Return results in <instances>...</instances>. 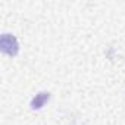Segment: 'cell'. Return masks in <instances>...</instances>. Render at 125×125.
Masks as SVG:
<instances>
[{
  "label": "cell",
  "instance_id": "cell-1",
  "mask_svg": "<svg viewBox=\"0 0 125 125\" xmlns=\"http://www.w3.org/2000/svg\"><path fill=\"white\" fill-rule=\"evenodd\" d=\"M0 50L8 56H16L19 50V43L13 34L3 32L0 37Z\"/></svg>",
  "mask_w": 125,
  "mask_h": 125
},
{
  "label": "cell",
  "instance_id": "cell-2",
  "mask_svg": "<svg viewBox=\"0 0 125 125\" xmlns=\"http://www.w3.org/2000/svg\"><path fill=\"white\" fill-rule=\"evenodd\" d=\"M49 99H50V93H49V91H40V93H37V94L32 97L30 106H31V109L38 110V109H41V107L49 102Z\"/></svg>",
  "mask_w": 125,
  "mask_h": 125
}]
</instances>
